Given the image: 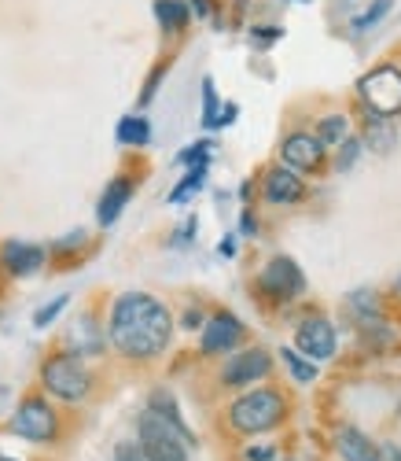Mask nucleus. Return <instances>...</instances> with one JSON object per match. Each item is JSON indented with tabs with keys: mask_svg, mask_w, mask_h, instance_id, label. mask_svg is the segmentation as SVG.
Listing matches in <instances>:
<instances>
[{
	"mask_svg": "<svg viewBox=\"0 0 401 461\" xmlns=\"http://www.w3.org/2000/svg\"><path fill=\"white\" fill-rule=\"evenodd\" d=\"M107 339L122 358L151 362L170 348L174 318H170L163 299H155L147 292H126V295H118L114 306H111Z\"/></svg>",
	"mask_w": 401,
	"mask_h": 461,
	"instance_id": "obj_1",
	"label": "nucleus"
},
{
	"mask_svg": "<svg viewBox=\"0 0 401 461\" xmlns=\"http://www.w3.org/2000/svg\"><path fill=\"white\" fill-rule=\"evenodd\" d=\"M137 443L147 461H188L195 436H192V429L174 425V420L158 417L155 410H144L137 420Z\"/></svg>",
	"mask_w": 401,
	"mask_h": 461,
	"instance_id": "obj_2",
	"label": "nucleus"
},
{
	"mask_svg": "<svg viewBox=\"0 0 401 461\" xmlns=\"http://www.w3.org/2000/svg\"><path fill=\"white\" fill-rule=\"evenodd\" d=\"M284 417H288V399L280 395V392H272V388L247 392V395H239V399L228 406V425H232L239 436L269 432V429H276Z\"/></svg>",
	"mask_w": 401,
	"mask_h": 461,
	"instance_id": "obj_3",
	"label": "nucleus"
},
{
	"mask_svg": "<svg viewBox=\"0 0 401 461\" xmlns=\"http://www.w3.org/2000/svg\"><path fill=\"white\" fill-rule=\"evenodd\" d=\"M41 384H45V392L52 399H59V402H82L93 392V373H89V366L77 355L59 351L52 358H45Z\"/></svg>",
	"mask_w": 401,
	"mask_h": 461,
	"instance_id": "obj_4",
	"label": "nucleus"
},
{
	"mask_svg": "<svg viewBox=\"0 0 401 461\" xmlns=\"http://www.w3.org/2000/svg\"><path fill=\"white\" fill-rule=\"evenodd\" d=\"M8 432L26 439V443H56L59 439V413L52 410V402H45L41 395H26L19 402V410L8 420Z\"/></svg>",
	"mask_w": 401,
	"mask_h": 461,
	"instance_id": "obj_5",
	"label": "nucleus"
},
{
	"mask_svg": "<svg viewBox=\"0 0 401 461\" xmlns=\"http://www.w3.org/2000/svg\"><path fill=\"white\" fill-rule=\"evenodd\" d=\"M357 93L365 100V107L372 114H383V119H394L401 114V70L397 67H376L365 78L357 82Z\"/></svg>",
	"mask_w": 401,
	"mask_h": 461,
	"instance_id": "obj_6",
	"label": "nucleus"
},
{
	"mask_svg": "<svg viewBox=\"0 0 401 461\" xmlns=\"http://www.w3.org/2000/svg\"><path fill=\"white\" fill-rule=\"evenodd\" d=\"M258 288L269 299H276V303H291V299H299L306 292V277H302V270L295 266V258L280 255V258L265 262V270L258 274Z\"/></svg>",
	"mask_w": 401,
	"mask_h": 461,
	"instance_id": "obj_7",
	"label": "nucleus"
},
{
	"mask_svg": "<svg viewBox=\"0 0 401 461\" xmlns=\"http://www.w3.org/2000/svg\"><path fill=\"white\" fill-rule=\"evenodd\" d=\"M295 351L306 355L309 362H328L335 355V325L328 318H302L295 329Z\"/></svg>",
	"mask_w": 401,
	"mask_h": 461,
	"instance_id": "obj_8",
	"label": "nucleus"
},
{
	"mask_svg": "<svg viewBox=\"0 0 401 461\" xmlns=\"http://www.w3.org/2000/svg\"><path fill=\"white\" fill-rule=\"evenodd\" d=\"M269 369H272L269 351L247 348V351H239V355H228V362L221 366V384H225V388H247V384L265 380Z\"/></svg>",
	"mask_w": 401,
	"mask_h": 461,
	"instance_id": "obj_9",
	"label": "nucleus"
},
{
	"mask_svg": "<svg viewBox=\"0 0 401 461\" xmlns=\"http://www.w3.org/2000/svg\"><path fill=\"white\" fill-rule=\"evenodd\" d=\"M239 339H244V321L228 311H218L203 321V343H199V351L207 358L210 355H232L239 348Z\"/></svg>",
	"mask_w": 401,
	"mask_h": 461,
	"instance_id": "obj_10",
	"label": "nucleus"
},
{
	"mask_svg": "<svg viewBox=\"0 0 401 461\" xmlns=\"http://www.w3.org/2000/svg\"><path fill=\"white\" fill-rule=\"evenodd\" d=\"M262 196H265V203H272V207L302 203V200H306V181H302L299 170H291V167H272V170H265V177H262Z\"/></svg>",
	"mask_w": 401,
	"mask_h": 461,
	"instance_id": "obj_11",
	"label": "nucleus"
},
{
	"mask_svg": "<svg viewBox=\"0 0 401 461\" xmlns=\"http://www.w3.org/2000/svg\"><path fill=\"white\" fill-rule=\"evenodd\" d=\"M325 144H320L316 137L309 133H291L284 140V148H280V156H284V167L299 170V174H316L320 167H325Z\"/></svg>",
	"mask_w": 401,
	"mask_h": 461,
	"instance_id": "obj_12",
	"label": "nucleus"
},
{
	"mask_svg": "<svg viewBox=\"0 0 401 461\" xmlns=\"http://www.w3.org/2000/svg\"><path fill=\"white\" fill-rule=\"evenodd\" d=\"M45 266V248L41 244H26V240H8L0 248V270L8 277H30Z\"/></svg>",
	"mask_w": 401,
	"mask_h": 461,
	"instance_id": "obj_13",
	"label": "nucleus"
},
{
	"mask_svg": "<svg viewBox=\"0 0 401 461\" xmlns=\"http://www.w3.org/2000/svg\"><path fill=\"white\" fill-rule=\"evenodd\" d=\"M133 177H114L107 188H103V196H100V207H96V221L107 229V225H114L118 218H122V211H126V203L133 200Z\"/></svg>",
	"mask_w": 401,
	"mask_h": 461,
	"instance_id": "obj_14",
	"label": "nucleus"
},
{
	"mask_svg": "<svg viewBox=\"0 0 401 461\" xmlns=\"http://www.w3.org/2000/svg\"><path fill=\"white\" fill-rule=\"evenodd\" d=\"M67 351L70 355H77V358H85V355H100L103 351V332L96 329V321L93 318H82L74 325V332H70V339H67Z\"/></svg>",
	"mask_w": 401,
	"mask_h": 461,
	"instance_id": "obj_15",
	"label": "nucleus"
},
{
	"mask_svg": "<svg viewBox=\"0 0 401 461\" xmlns=\"http://www.w3.org/2000/svg\"><path fill=\"white\" fill-rule=\"evenodd\" d=\"M335 447H339V454H343L346 461H372V454H376V443H372L365 432H361V429H353V425L339 429Z\"/></svg>",
	"mask_w": 401,
	"mask_h": 461,
	"instance_id": "obj_16",
	"label": "nucleus"
},
{
	"mask_svg": "<svg viewBox=\"0 0 401 461\" xmlns=\"http://www.w3.org/2000/svg\"><path fill=\"white\" fill-rule=\"evenodd\" d=\"M365 140L372 151H379V156H387L390 148H397V130L390 119H383V114H372L369 111V119H365Z\"/></svg>",
	"mask_w": 401,
	"mask_h": 461,
	"instance_id": "obj_17",
	"label": "nucleus"
},
{
	"mask_svg": "<svg viewBox=\"0 0 401 461\" xmlns=\"http://www.w3.org/2000/svg\"><path fill=\"white\" fill-rule=\"evenodd\" d=\"M155 19L166 33H181L192 19L188 12V0H155Z\"/></svg>",
	"mask_w": 401,
	"mask_h": 461,
	"instance_id": "obj_18",
	"label": "nucleus"
},
{
	"mask_svg": "<svg viewBox=\"0 0 401 461\" xmlns=\"http://www.w3.org/2000/svg\"><path fill=\"white\" fill-rule=\"evenodd\" d=\"M114 137L122 148H144V144H151V122L140 119V114H126V119L118 122Z\"/></svg>",
	"mask_w": 401,
	"mask_h": 461,
	"instance_id": "obj_19",
	"label": "nucleus"
},
{
	"mask_svg": "<svg viewBox=\"0 0 401 461\" xmlns=\"http://www.w3.org/2000/svg\"><path fill=\"white\" fill-rule=\"evenodd\" d=\"M346 137H350L346 114H325V119H320V126H316V140L325 144V148H339Z\"/></svg>",
	"mask_w": 401,
	"mask_h": 461,
	"instance_id": "obj_20",
	"label": "nucleus"
},
{
	"mask_svg": "<svg viewBox=\"0 0 401 461\" xmlns=\"http://www.w3.org/2000/svg\"><path fill=\"white\" fill-rule=\"evenodd\" d=\"M280 358H284V366L291 369V376H295L299 384H313V380H316V362H309V358L299 355L295 348H284V351H280Z\"/></svg>",
	"mask_w": 401,
	"mask_h": 461,
	"instance_id": "obj_21",
	"label": "nucleus"
},
{
	"mask_svg": "<svg viewBox=\"0 0 401 461\" xmlns=\"http://www.w3.org/2000/svg\"><path fill=\"white\" fill-rule=\"evenodd\" d=\"M203 181H207V167H192L188 174H184V181L170 192V203H184V200H192L199 188H203Z\"/></svg>",
	"mask_w": 401,
	"mask_h": 461,
	"instance_id": "obj_22",
	"label": "nucleus"
},
{
	"mask_svg": "<svg viewBox=\"0 0 401 461\" xmlns=\"http://www.w3.org/2000/svg\"><path fill=\"white\" fill-rule=\"evenodd\" d=\"M210 156H214V144H210V140H195V144H188V148L181 151L177 163H181V167H207Z\"/></svg>",
	"mask_w": 401,
	"mask_h": 461,
	"instance_id": "obj_23",
	"label": "nucleus"
},
{
	"mask_svg": "<svg viewBox=\"0 0 401 461\" xmlns=\"http://www.w3.org/2000/svg\"><path fill=\"white\" fill-rule=\"evenodd\" d=\"M390 5H394V0H372V8H365V12H361L350 26H353V33H365V30H372L387 12H390Z\"/></svg>",
	"mask_w": 401,
	"mask_h": 461,
	"instance_id": "obj_24",
	"label": "nucleus"
},
{
	"mask_svg": "<svg viewBox=\"0 0 401 461\" xmlns=\"http://www.w3.org/2000/svg\"><path fill=\"white\" fill-rule=\"evenodd\" d=\"M361 151H365V148H361V140H357V137H346V140L339 144L335 170H339V174H350V170H353V163L361 159Z\"/></svg>",
	"mask_w": 401,
	"mask_h": 461,
	"instance_id": "obj_25",
	"label": "nucleus"
},
{
	"mask_svg": "<svg viewBox=\"0 0 401 461\" xmlns=\"http://www.w3.org/2000/svg\"><path fill=\"white\" fill-rule=\"evenodd\" d=\"M67 303H70V295H56L49 306H41V311L33 314V329H49V325L67 311Z\"/></svg>",
	"mask_w": 401,
	"mask_h": 461,
	"instance_id": "obj_26",
	"label": "nucleus"
},
{
	"mask_svg": "<svg viewBox=\"0 0 401 461\" xmlns=\"http://www.w3.org/2000/svg\"><path fill=\"white\" fill-rule=\"evenodd\" d=\"M203 126L218 130V93H214L210 78H203Z\"/></svg>",
	"mask_w": 401,
	"mask_h": 461,
	"instance_id": "obj_27",
	"label": "nucleus"
},
{
	"mask_svg": "<svg viewBox=\"0 0 401 461\" xmlns=\"http://www.w3.org/2000/svg\"><path fill=\"white\" fill-rule=\"evenodd\" d=\"M114 461H147V457H144L140 443H133V439H122V443L114 447Z\"/></svg>",
	"mask_w": 401,
	"mask_h": 461,
	"instance_id": "obj_28",
	"label": "nucleus"
},
{
	"mask_svg": "<svg viewBox=\"0 0 401 461\" xmlns=\"http://www.w3.org/2000/svg\"><path fill=\"white\" fill-rule=\"evenodd\" d=\"M280 33H284L280 26H254V30H251V37H254L258 45H272V41H280Z\"/></svg>",
	"mask_w": 401,
	"mask_h": 461,
	"instance_id": "obj_29",
	"label": "nucleus"
},
{
	"mask_svg": "<svg viewBox=\"0 0 401 461\" xmlns=\"http://www.w3.org/2000/svg\"><path fill=\"white\" fill-rule=\"evenodd\" d=\"M192 240H195V218H188L184 229H177V233H174V248H184V244H192Z\"/></svg>",
	"mask_w": 401,
	"mask_h": 461,
	"instance_id": "obj_30",
	"label": "nucleus"
},
{
	"mask_svg": "<svg viewBox=\"0 0 401 461\" xmlns=\"http://www.w3.org/2000/svg\"><path fill=\"white\" fill-rule=\"evenodd\" d=\"M244 457H247V461H272V457H276V447H247Z\"/></svg>",
	"mask_w": 401,
	"mask_h": 461,
	"instance_id": "obj_31",
	"label": "nucleus"
},
{
	"mask_svg": "<svg viewBox=\"0 0 401 461\" xmlns=\"http://www.w3.org/2000/svg\"><path fill=\"white\" fill-rule=\"evenodd\" d=\"M203 321H207L203 311H195V306H192V311H184V318H181V329H188V332L192 329H203Z\"/></svg>",
	"mask_w": 401,
	"mask_h": 461,
	"instance_id": "obj_32",
	"label": "nucleus"
},
{
	"mask_svg": "<svg viewBox=\"0 0 401 461\" xmlns=\"http://www.w3.org/2000/svg\"><path fill=\"white\" fill-rule=\"evenodd\" d=\"M372 461H401V450H397L394 443H383V447H376Z\"/></svg>",
	"mask_w": 401,
	"mask_h": 461,
	"instance_id": "obj_33",
	"label": "nucleus"
},
{
	"mask_svg": "<svg viewBox=\"0 0 401 461\" xmlns=\"http://www.w3.org/2000/svg\"><path fill=\"white\" fill-rule=\"evenodd\" d=\"M239 229H244V237H254L258 233V221L251 214H244V221H239Z\"/></svg>",
	"mask_w": 401,
	"mask_h": 461,
	"instance_id": "obj_34",
	"label": "nucleus"
},
{
	"mask_svg": "<svg viewBox=\"0 0 401 461\" xmlns=\"http://www.w3.org/2000/svg\"><path fill=\"white\" fill-rule=\"evenodd\" d=\"M195 12H199V15H203V19H207V15H210V5H207V0H195Z\"/></svg>",
	"mask_w": 401,
	"mask_h": 461,
	"instance_id": "obj_35",
	"label": "nucleus"
},
{
	"mask_svg": "<svg viewBox=\"0 0 401 461\" xmlns=\"http://www.w3.org/2000/svg\"><path fill=\"white\" fill-rule=\"evenodd\" d=\"M394 292H397V295H401V277H397V281H394Z\"/></svg>",
	"mask_w": 401,
	"mask_h": 461,
	"instance_id": "obj_36",
	"label": "nucleus"
},
{
	"mask_svg": "<svg viewBox=\"0 0 401 461\" xmlns=\"http://www.w3.org/2000/svg\"><path fill=\"white\" fill-rule=\"evenodd\" d=\"M0 461H15V457H4V454H0Z\"/></svg>",
	"mask_w": 401,
	"mask_h": 461,
	"instance_id": "obj_37",
	"label": "nucleus"
}]
</instances>
